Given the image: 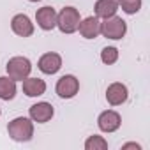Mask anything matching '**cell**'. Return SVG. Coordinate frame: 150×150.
I'll use <instances>...</instances> for the list:
<instances>
[{"label": "cell", "instance_id": "e0dca14e", "mask_svg": "<svg viewBox=\"0 0 150 150\" xmlns=\"http://www.w3.org/2000/svg\"><path fill=\"white\" fill-rule=\"evenodd\" d=\"M117 2L127 14H136L141 9V0H117Z\"/></svg>", "mask_w": 150, "mask_h": 150}, {"label": "cell", "instance_id": "ffe728a7", "mask_svg": "<svg viewBox=\"0 0 150 150\" xmlns=\"http://www.w3.org/2000/svg\"><path fill=\"white\" fill-rule=\"evenodd\" d=\"M28 2H41V0H28Z\"/></svg>", "mask_w": 150, "mask_h": 150}, {"label": "cell", "instance_id": "8992f818", "mask_svg": "<svg viewBox=\"0 0 150 150\" xmlns=\"http://www.w3.org/2000/svg\"><path fill=\"white\" fill-rule=\"evenodd\" d=\"M120 124H122V118H120V115H118L117 111H113V110L103 111V113L99 115V118H97V125H99V129L104 131V132H115V131L120 127Z\"/></svg>", "mask_w": 150, "mask_h": 150}, {"label": "cell", "instance_id": "d6986e66", "mask_svg": "<svg viewBox=\"0 0 150 150\" xmlns=\"http://www.w3.org/2000/svg\"><path fill=\"white\" fill-rule=\"evenodd\" d=\"M124 148H136V150H139L141 146H139V145H136V143H127V145H124Z\"/></svg>", "mask_w": 150, "mask_h": 150}, {"label": "cell", "instance_id": "5bb4252c", "mask_svg": "<svg viewBox=\"0 0 150 150\" xmlns=\"http://www.w3.org/2000/svg\"><path fill=\"white\" fill-rule=\"evenodd\" d=\"M96 16L97 18H111L118 11V2L117 0H97L96 2Z\"/></svg>", "mask_w": 150, "mask_h": 150}, {"label": "cell", "instance_id": "44dd1931", "mask_svg": "<svg viewBox=\"0 0 150 150\" xmlns=\"http://www.w3.org/2000/svg\"><path fill=\"white\" fill-rule=\"evenodd\" d=\"M0 115H2V110H0Z\"/></svg>", "mask_w": 150, "mask_h": 150}, {"label": "cell", "instance_id": "6da1fadb", "mask_svg": "<svg viewBox=\"0 0 150 150\" xmlns=\"http://www.w3.org/2000/svg\"><path fill=\"white\" fill-rule=\"evenodd\" d=\"M7 132L14 141H30L32 136H34V124H32L30 118L18 117V118L9 122Z\"/></svg>", "mask_w": 150, "mask_h": 150}, {"label": "cell", "instance_id": "277c9868", "mask_svg": "<svg viewBox=\"0 0 150 150\" xmlns=\"http://www.w3.org/2000/svg\"><path fill=\"white\" fill-rule=\"evenodd\" d=\"M6 67H7L9 78H13L14 81H23L25 78H28V74L32 71V64L25 57H13Z\"/></svg>", "mask_w": 150, "mask_h": 150}, {"label": "cell", "instance_id": "30bf717a", "mask_svg": "<svg viewBox=\"0 0 150 150\" xmlns=\"http://www.w3.org/2000/svg\"><path fill=\"white\" fill-rule=\"evenodd\" d=\"M127 96H129L127 87L124 83H118V81L117 83H111L108 87V90H106V99H108V103L111 106H118V104L125 103L127 101Z\"/></svg>", "mask_w": 150, "mask_h": 150}, {"label": "cell", "instance_id": "9a60e30c", "mask_svg": "<svg viewBox=\"0 0 150 150\" xmlns=\"http://www.w3.org/2000/svg\"><path fill=\"white\" fill-rule=\"evenodd\" d=\"M16 96V81L9 76H0V99L11 101Z\"/></svg>", "mask_w": 150, "mask_h": 150}, {"label": "cell", "instance_id": "7c38bea8", "mask_svg": "<svg viewBox=\"0 0 150 150\" xmlns=\"http://www.w3.org/2000/svg\"><path fill=\"white\" fill-rule=\"evenodd\" d=\"M78 30L85 39H96L101 34V21L97 20V16H88L83 21H80Z\"/></svg>", "mask_w": 150, "mask_h": 150}, {"label": "cell", "instance_id": "7a4b0ae2", "mask_svg": "<svg viewBox=\"0 0 150 150\" xmlns=\"http://www.w3.org/2000/svg\"><path fill=\"white\" fill-rule=\"evenodd\" d=\"M80 25V11L74 7H64L57 14V27L62 34H74Z\"/></svg>", "mask_w": 150, "mask_h": 150}, {"label": "cell", "instance_id": "9c48e42d", "mask_svg": "<svg viewBox=\"0 0 150 150\" xmlns=\"http://www.w3.org/2000/svg\"><path fill=\"white\" fill-rule=\"evenodd\" d=\"M11 28L20 37H30L34 34V23L27 14H16L11 21Z\"/></svg>", "mask_w": 150, "mask_h": 150}, {"label": "cell", "instance_id": "2e32d148", "mask_svg": "<svg viewBox=\"0 0 150 150\" xmlns=\"http://www.w3.org/2000/svg\"><path fill=\"white\" fill-rule=\"evenodd\" d=\"M85 148L87 150H106L108 148V141L103 138V136H90L87 141H85Z\"/></svg>", "mask_w": 150, "mask_h": 150}, {"label": "cell", "instance_id": "4fadbf2b", "mask_svg": "<svg viewBox=\"0 0 150 150\" xmlns=\"http://www.w3.org/2000/svg\"><path fill=\"white\" fill-rule=\"evenodd\" d=\"M23 92L28 97H39L46 92V83L41 78H25L23 80Z\"/></svg>", "mask_w": 150, "mask_h": 150}, {"label": "cell", "instance_id": "52a82bcc", "mask_svg": "<svg viewBox=\"0 0 150 150\" xmlns=\"http://www.w3.org/2000/svg\"><path fill=\"white\" fill-rule=\"evenodd\" d=\"M37 67H39V71L44 72V74H55V72H58L60 67H62V57H60L58 53H44V55L39 58Z\"/></svg>", "mask_w": 150, "mask_h": 150}, {"label": "cell", "instance_id": "ba28073f", "mask_svg": "<svg viewBox=\"0 0 150 150\" xmlns=\"http://www.w3.org/2000/svg\"><path fill=\"white\" fill-rule=\"evenodd\" d=\"M35 21H37V25L42 30H46V32L48 30H53L57 27V11L53 7H50V6L41 7L35 13Z\"/></svg>", "mask_w": 150, "mask_h": 150}, {"label": "cell", "instance_id": "5b68a950", "mask_svg": "<svg viewBox=\"0 0 150 150\" xmlns=\"http://www.w3.org/2000/svg\"><path fill=\"white\" fill-rule=\"evenodd\" d=\"M58 97L62 99H71L78 94L80 90V81L72 76V74H65V76H62L58 81H57V87H55Z\"/></svg>", "mask_w": 150, "mask_h": 150}, {"label": "cell", "instance_id": "ac0fdd59", "mask_svg": "<svg viewBox=\"0 0 150 150\" xmlns=\"http://www.w3.org/2000/svg\"><path fill=\"white\" fill-rule=\"evenodd\" d=\"M101 60H103V64H106V65L115 64V62L118 60V50L113 48V46L104 48V50L101 51Z\"/></svg>", "mask_w": 150, "mask_h": 150}, {"label": "cell", "instance_id": "8fae6325", "mask_svg": "<svg viewBox=\"0 0 150 150\" xmlns=\"http://www.w3.org/2000/svg\"><path fill=\"white\" fill-rule=\"evenodd\" d=\"M28 113H30V118H32L34 122L44 124V122L51 120V117H53L55 111H53V106H51L50 103H37V104L30 106Z\"/></svg>", "mask_w": 150, "mask_h": 150}, {"label": "cell", "instance_id": "3957f363", "mask_svg": "<svg viewBox=\"0 0 150 150\" xmlns=\"http://www.w3.org/2000/svg\"><path fill=\"white\" fill-rule=\"evenodd\" d=\"M127 32V25L122 18L118 16H111V18H106L103 23H101V34L106 37V39H113V41H118L125 35Z\"/></svg>", "mask_w": 150, "mask_h": 150}]
</instances>
